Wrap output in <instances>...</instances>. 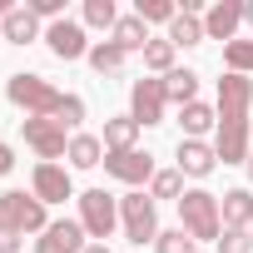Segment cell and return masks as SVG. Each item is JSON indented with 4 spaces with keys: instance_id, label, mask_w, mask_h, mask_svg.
I'll return each mask as SVG.
<instances>
[{
    "instance_id": "6da1fadb",
    "label": "cell",
    "mask_w": 253,
    "mask_h": 253,
    "mask_svg": "<svg viewBox=\"0 0 253 253\" xmlns=\"http://www.w3.org/2000/svg\"><path fill=\"white\" fill-rule=\"evenodd\" d=\"M248 104H253V80L223 75L218 80V144H213L223 164H248Z\"/></svg>"
},
{
    "instance_id": "7a4b0ae2",
    "label": "cell",
    "mask_w": 253,
    "mask_h": 253,
    "mask_svg": "<svg viewBox=\"0 0 253 253\" xmlns=\"http://www.w3.org/2000/svg\"><path fill=\"white\" fill-rule=\"evenodd\" d=\"M5 94H10V104L25 109V119H55V114H60V99H65V94H60L50 80H40V75H10Z\"/></svg>"
},
{
    "instance_id": "3957f363",
    "label": "cell",
    "mask_w": 253,
    "mask_h": 253,
    "mask_svg": "<svg viewBox=\"0 0 253 253\" xmlns=\"http://www.w3.org/2000/svg\"><path fill=\"white\" fill-rule=\"evenodd\" d=\"M179 228L194 238V243H204V238H218L223 233V218H218V194H209V189H189L184 199H179Z\"/></svg>"
},
{
    "instance_id": "277c9868",
    "label": "cell",
    "mask_w": 253,
    "mask_h": 253,
    "mask_svg": "<svg viewBox=\"0 0 253 253\" xmlns=\"http://www.w3.org/2000/svg\"><path fill=\"white\" fill-rule=\"evenodd\" d=\"M80 223H84V233H89L94 243H104V238L119 228V199L104 194V189H84V194H80Z\"/></svg>"
},
{
    "instance_id": "5b68a950",
    "label": "cell",
    "mask_w": 253,
    "mask_h": 253,
    "mask_svg": "<svg viewBox=\"0 0 253 253\" xmlns=\"http://www.w3.org/2000/svg\"><path fill=\"white\" fill-rule=\"evenodd\" d=\"M0 223H10L15 233H45L50 218H45V204L25 189H10V194H0Z\"/></svg>"
},
{
    "instance_id": "8992f818",
    "label": "cell",
    "mask_w": 253,
    "mask_h": 253,
    "mask_svg": "<svg viewBox=\"0 0 253 253\" xmlns=\"http://www.w3.org/2000/svg\"><path fill=\"white\" fill-rule=\"evenodd\" d=\"M119 223L129 233V243H154L159 238V213H154V199L149 194H124L119 199Z\"/></svg>"
},
{
    "instance_id": "52a82bcc",
    "label": "cell",
    "mask_w": 253,
    "mask_h": 253,
    "mask_svg": "<svg viewBox=\"0 0 253 253\" xmlns=\"http://www.w3.org/2000/svg\"><path fill=\"white\" fill-rule=\"evenodd\" d=\"M164 104H169V94H164V80H134V89H129V119L139 124H164Z\"/></svg>"
},
{
    "instance_id": "ba28073f",
    "label": "cell",
    "mask_w": 253,
    "mask_h": 253,
    "mask_svg": "<svg viewBox=\"0 0 253 253\" xmlns=\"http://www.w3.org/2000/svg\"><path fill=\"white\" fill-rule=\"evenodd\" d=\"M20 129H25V144H30L45 164H55L60 154H70L65 124H55V119H20Z\"/></svg>"
},
{
    "instance_id": "9c48e42d",
    "label": "cell",
    "mask_w": 253,
    "mask_h": 253,
    "mask_svg": "<svg viewBox=\"0 0 253 253\" xmlns=\"http://www.w3.org/2000/svg\"><path fill=\"white\" fill-rule=\"evenodd\" d=\"M84 248H89V238H84V223H75V218H60L35 238V253H84Z\"/></svg>"
},
{
    "instance_id": "30bf717a",
    "label": "cell",
    "mask_w": 253,
    "mask_h": 253,
    "mask_svg": "<svg viewBox=\"0 0 253 253\" xmlns=\"http://www.w3.org/2000/svg\"><path fill=\"white\" fill-rule=\"evenodd\" d=\"M104 174L119 179V184H144V179H154L159 169H154V159H149L144 149H129V154H104Z\"/></svg>"
},
{
    "instance_id": "8fae6325",
    "label": "cell",
    "mask_w": 253,
    "mask_h": 253,
    "mask_svg": "<svg viewBox=\"0 0 253 253\" xmlns=\"http://www.w3.org/2000/svg\"><path fill=\"white\" fill-rule=\"evenodd\" d=\"M35 189V199L40 204H65V199H75V184H70V169H60V164H35V179H30Z\"/></svg>"
},
{
    "instance_id": "7c38bea8",
    "label": "cell",
    "mask_w": 253,
    "mask_h": 253,
    "mask_svg": "<svg viewBox=\"0 0 253 253\" xmlns=\"http://www.w3.org/2000/svg\"><path fill=\"white\" fill-rule=\"evenodd\" d=\"M45 40H50V50H55L60 60H84V55H89V40H84V25H80V20H55V25L45 30Z\"/></svg>"
},
{
    "instance_id": "4fadbf2b",
    "label": "cell",
    "mask_w": 253,
    "mask_h": 253,
    "mask_svg": "<svg viewBox=\"0 0 253 253\" xmlns=\"http://www.w3.org/2000/svg\"><path fill=\"white\" fill-rule=\"evenodd\" d=\"M213 164H218L213 144H204V139H179V174L209 179V174H213Z\"/></svg>"
},
{
    "instance_id": "5bb4252c",
    "label": "cell",
    "mask_w": 253,
    "mask_h": 253,
    "mask_svg": "<svg viewBox=\"0 0 253 253\" xmlns=\"http://www.w3.org/2000/svg\"><path fill=\"white\" fill-rule=\"evenodd\" d=\"M238 25H243V10H238V5H223V0L204 15V35H209V40H228V45H233Z\"/></svg>"
},
{
    "instance_id": "9a60e30c",
    "label": "cell",
    "mask_w": 253,
    "mask_h": 253,
    "mask_svg": "<svg viewBox=\"0 0 253 253\" xmlns=\"http://www.w3.org/2000/svg\"><path fill=\"white\" fill-rule=\"evenodd\" d=\"M218 218H223V228H248L253 223V194L248 189H228L218 199Z\"/></svg>"
},
{
    "instance_id": "2e32d148",
    "label": "cell",
    "mask_w": 253,
    "mask_h": 253,
    "mask_svg": "<svg viewBox=\"0 0 253 253\" xmlns=\"http://www.w3.org/2000/svg\"><path fill=\"white\" fill-rule=\"evenodd\" d=\"M179 124H184V134H189V139H204L209 129H218V109L204 104V99H194V104H184Z\"/></svg>"
},
{
    "instance_id": "e0dca14e",
    "label": "cell",
    "mask_w": 253,
    "mask_h": 253,
    "mask_svg": "<svg viewBox=\"0 0 253 253\" xmlns=\"http://www.w3.org/2000/svg\"><path fill=\"white\" fill-rule=\"evenodd\" d=\"M134 139H139V124H134L129 114L104 119V149H109V154H129V149H134Z\"/></svg>"
},
{
    "instance_id": "ac0fdd59",
    "label": "cell",
    "mask_w": 253,
    "mask_h": 253,
    "mask_svg": "<svg viewBox=\"0 0 253 253\" xmlns=\"http://www.w3.org/2000/svg\"><path fill=\"white\" fill-rule=\"evenodd\" d=\"M40 35V15L30 10V5H15L10 15H5V40H15V45H30Z\"/></svg>"
},
{
    "instance_id": "d6986e66",
    "label": "cell",
    "mask_w": 253,
    "mask_h": 253,
    "mask_svg": "<svg viewBox=\"0 0 253 253\" xmlns=\"http://www.w3.org/2000/svg\"><path fill=\"white\" fill-rule=\"evenodd\" d=\"M164 94H169V99H174L179 109H184V104H194V99H199V75H194V70H179V65H174V70L164 75Z\"/></svg>"
},
{
    "instance_id": "ffe728a7",
    "label": "cell",
    "mask_w": 253,
    "mask_h": 253,
    "mask_svg": "<svg viewBox=\"0 0 253 253\" xmlns=\"http://www.w3.org/2000/svg\"><path fill=\"white\" fill-rule=\"evenodd\" d=\"M124 55H129V50H139L144 55V45H149V30H144V20L139 15H119V25H114V35H109Z\"/></svg>"
},
{
    "instance_id": "44dd1931",
    "label": "cell",
    "mask_w": 253,
    "mask_h": 253,
    "mask_svg": "<svg viewBox=\"0 0 253 253\" xmlns=\"http://www.w3.org/2000/svg\"><path fill=\"white\" fill-rule=\"evenodd\" d=\"M65 159H70L75 169H94V164H104V139H94V134H75Z\"/></svg>"
},
{
    "instance_id": "7402d4cb",
    "label": "cell",
    "mask_w": 253,
    "mask_h": 253,
    "mask_svg": "<svg viewBox=\"0 0 253 253\" xmlns=\"http://www.w3.org/2000/svg\"><path fill=\"white\" fill-rule=\"evenodd\" d=\"M199 40H209V35H204V20L179 10V15H174V25H169V45L179 50V45H199Z\"/></svg>"
},
{
    "instance_id": "603a6c76",
    "label": "cell",
    "mask_w": 253,
    "mask_h": 253,
    "mask_svg": "<svg viewBox=\"0 0 253 253\" xmlns=\"http://www.w3.org/2000/svg\"><path fill=\"white\" fill-rule=\"evenodd\" d=\"M89 65H94L99 75H119V70H124V50H119L114 40H99V45H89Z\"/></svg>"
},
{
    "instance_id": "cb8c5ba5",
    "label": "cell",
    "mask_w": 253,
    "mask_h": 253,
    "mask_svg": "<svg viewBox=\"0 0 253 253\" xmlns=\"http://www.w3.org/2000/svg\"><path fill=\"white\" fill-rule=\"evenodd\" d=\"M84 25H94V30H109V35H114V25H119L114 0H84Z\"/></svg>"
},
{
    "instance_id": "d4e9b609",
    "label": "cell",
    "mask_w": 253,
    "mask_h": 253,
    "mask_svg": "<svg viewBox=\"0 0 253 253\" xmlns=\"http://www.w3.org/2000/svg\"><path fill=\"white\" fill-rule=\"evenodd\" d=\"M149 199H184V174L179 169H159L149 179Z\"/></svg>"
},
{
    "instance_id": "484cf974",
    "label": "cell",
    "mask_w": 253,
    "mask_h": 253,
    "mask_svg": "<svg viewBox=\"0 0 253 253\" xmlns=\"http://www.w3.org/2000/svg\"><path fill=\"white\" fill-rule=\"evenodd\" d=\"M223 65H228V75H248V70H253V35L223 45Z\"/></svg>"
},
{
    "instance_id": "4316f807",
    "label": "cell",
    "mask_w": 253,
    "mask_h": 253,
    "mask_svg": "<svg viewBox=\"0 0 253 253\" xmlns=\"http://www.w3.org/2000/svg\"><path fill=\"white\" fill-rule=\"evenodd\" d=\"M144 65L159 70V75H169V70H174V45H169V40H149V45H144Z\"/></svg>"
},
{
    "instance_id": "83f0119b",
    "label": "cell",
    "mask_w": 253,
    "mask_h": 253,
    "mask_svg": "<svg viewBox=\"0 0 253 253\" xmlns=\"http://www.w3.org/2000/svg\"><path fill=\"white\" fill-rule=\"evenodd\" d=\"M194 248H199V243H194L184 228H164V233L154 238V253H194Z\"/></svg>"
},
{
    "instance_id": "f1b7e54d",
    "label": "cell",
    "mask_w": 253,
    "mask_h": 253,
    "mask_svg": "<svg viewBox=\"0 0 253 253\" xmlns=\"http://www.w3.org/2000/svg\"><path fill=\"white\" fill-rule=\"evenodd\" d=\"M134 15H139L144 25H149V20H164V25H174V15H179V10H174V0H139V10H134Z\"/></svg>"
},
{
    "instance_id": "f546056e",
    "label": "cell",
    "mask_w": 253,
    "mask_h": 253,
    "mask_svg": "<svg viewBox=\"0 0 253 253\" xmlns=\"http://www.w3.org/2000/svg\"><path fill=\"white\" fill-rule=\"evenodd\" d=\"M218 253H253L248 228H223V233H218Z\"/></svg>"
},
{
    "instance_id": "4dcf8cb0",
    "label": "cell",
    "mask_w": 253,
    "mask_h": 253,
    "mask_svg": "<svg viewBox=\"0 0 253 253\" xmlns=\"http://www.w3.org/2000/svg\"><path fill=\"white\" fill-rule=\"evenodd\" d=\"M80 119H84V99H80V94H65V99H60V114H55V124H65V129H75Z\"/></svg>"
},
{
    "instance_id": "1f68e13d",
    "label": "cell",
    "mask_w": 253,
    "mask_h": 253,
    "mask_svg": "<svg viewBox=\"0 0 253 253\" xmlns=\"http://www.w3.org/2000/svg\"><path fill=\"white\" fill-rule=\"evenodd\" d=\"M30 10L40 15V20H65L60 10H65V0H30Z\"/></svg>"
},
{
    "instance_id": "d6a6232c",
    "label": "cell",
    "mask_w": 253,
    "mask_h": 253,
    "mask_svg": "<svg viewBox=\"0 0 253 253\" xmlns=\"http://www.w3.org/2000/svg\"><path fill=\"white\" fill-rule=\"evenodd\" d=\"M15 248H20V233L10 223H0V253H15Z\"/></svg>"
},
{
    "instance_id": "836d02e7",
    "label": "cell",
    "mask_w": 253,
    "mask_h": 253,
    "mask_svg": "<svg viewBox=\"0 0 253 253\" xmlns=\"http://www.w3.org/2000/svg\"><path fill=\"white\" fill-rule=\"evenodd\" d=\"M10 169H15V149H10V144H0V179H5Z\"/></svg>"
},
{
    "instance_id": "e575fe53",
    "label": "cell",
    "mask_w": 253,
    "mask_h": 253,
    "mask_svg": "<svg viewBox=\"0 0 253 253\" xmlns=\"http://www.w3.org/2000/svg\"><path fill=\"white\" fill-rule=\"evenodd\" d=\"M15 5H10V0H0V40H5V15H10Z\"/></svg>"
},
{
    "instance_id": "d590c367",
    "label": "cell",
    "mask_w": 253,
    "mask_h": 253,
    "mask_svg": "<svg viewBox=\"0 0 253 253\" xmlns=\"http://www.w3.org/2000/svg\"><path fill=\"white\" fill-rule=\"evenodd\" d=\"M84 253H114V248H109V243H89Z\"/></svg>"
},
{
    "instance_id": "8d00e7d4",
    "label": "cell",
    "mask_w": 253,
    "mask_h": 253,
    "mask_svg": "<svg viewBox=\"0 0 253 253\" xmlns=\"http://www.w3.org/2000/svg\"><path fill=\"white\" fill-rule=\"evenodd\" d=\"M248 179H253V154H248Z\"/></svg>"
}]
</instances>
